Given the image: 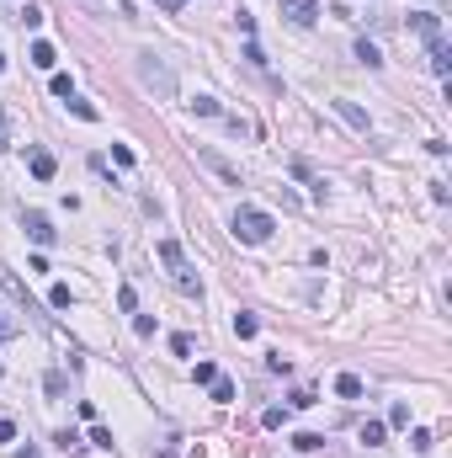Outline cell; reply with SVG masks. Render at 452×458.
Returning a JSON list of instances; mask_svg holds the SVG:
<instances>
[{
    "instance_id": "e575fe53",
    "label": "cell",
    "mask_w": 452,
    "mask_h": 458,
    "mask_svg": "<svg viewBox=\"0 0 452 458\" xmlns=\"http://www.w3.org/2000/svg\"><path fill=\"white\" fill-rule=\"evenodd\" d=\"M0 75H6V54H0Z\"/></svg>"
},
{
    "instance_id": "6da1fadb",
    "label": "cell",
    "mask_w": 452,
    "mask_h": 458,
    "mask_svg": "<svg viewBox=\"0 0 452 458\" xmlns=\"http://www.w3.org/2000/svg\"><path fill=\"white\" fill-rule=\"evenodd\" d=\"M272 213H261V208H234V235H239V240H245V245H266V240H272Z\"/></svg>"
},
{
    "instance_id": "1f68e13d",
    "label": "cell",
    "mask_w": 452,
    "mask_h": 458,
    "mask_svg": "<svg viewBox=\"0 0 452 458\" xmlns=\"http://www.w3.org/2000/svg\"><path fill=\"white\" fill-rule=\"evenodd\" d=\"M11 336H16V326L6 320V314H0V341H11Z\"/></svg>"
},
{
    "instance_id": "ac0fdd59",
    "label": "cell",
    "mask_w": 452,
    "mask_h": 458,
    "mask_svg": "<svg viewBox=\"0 0 452 458\" xmlns=\"http://www.w3.org/2000/svg\"><path fill=\"white\" fill-rule=\"evenodd\" d=\"M192 112H197V118H224V107H218L213 97H197V101H192Z\"/></svg>"
},
{
    "instance_id": "8992f818",
    "label": "cell",
    "mask_w": 452,
    "mask_h": 458,
    "mask_svg": "<svg viewBox=\"0 0 452 458\" xmlns=\"http://www.w3.org/2000/svg\"><path fill=\"white\" fill-rule=\"evenodd\" d=\"M22 229L32 235L37 245H54V224H48V213H37V208H32V213H22Z\"/></svg>"
},
{
    "instance_id": "3957f363",
    "label": "cell",
    "mask_w": 452,
    "mask_h": 458,
    "mask_svg": "<svg viewBox=\"0 0 452 458\" xmlns=\"http://www.w3.org/2000/svg\"><path fill=\"white\" fill-rule=\"evenodd\" d=\"M282 16L293 27H314L320 22V0H282Z\"/></svg>"
},
{
    "instance_id": "30bf717a",
    "label": "cell",
    "mask_w": 452,
    "mask_h": 458,
    "mask_svg": "<svg viewBox=\"0 0 452 458\" xmlns=\"http://www.w3.org/2000/svg\"><path fill=\"white\" fill-rule=\"evenodd\" d=\"M256 330H261V320H256V314H245V309H239V314H234V336H239V341H250V336H256Z\"/></svg>"
},
{
    "instance_id": "836d02e7",
    "label": "cell",
    "mask_w": 452,
    "mask_h": 458,
    "mask_svg": "<svg viewBox=\"0 0 452 458\" xmlns=\"http://www.w3.org/2000/svg\"><path fill=\"white\" fill-rule=\"evenodd\" d=\"M165 6H170V11H176V6H187V0H165Z\"/></svg>"
},
{
    "instance_id": "52a82bcc",
    "label": "cell",
    "mask_w": 452,
    "mask_h": 458,
    "mask_svg": "<svg viewBox=\"0 0 452 458\" xmlns=\"http://www.w3.org/2000/svg\"><path fill=\"white\" fill-rule=\"evenodd\" d=\"M330 107L341 112V118L351 123V128H357V133H368V128H372V123H368V112H362V107H357V101H351V97H335Z\"/></svg>"
},
{
    "instance_id": "d6a6232c",
    "label": "cell",
    "mask_w": 452,
    "mask_h": 458,
    "mask_svg": "<svg viewBox=\"0 0 452 458\" xmlns=\"http://www.w3.org/2000/svg\"><path fill=\"white\" fill-rule=\"evenodd\" d=\"M22 458H43V453H37V447H32V442H27V447H22Z\"/></svg>"
},
{
    "instance_id": "484cf974",
    "label": "cell",
    "mask_w": 452,
    "mask_h": 458,
    "mask_svg": "<svg viewBox=\"0 0 452 458\" xmlns=\"http://www.w3.org/2000/svg\"><path fill=\"white\" fill-rule=\"evenodd\" d=\"M54 97H75V80H70V75H54Z\"/></svg>"
},
{
    "instance_id": "e0dca14e",
    "label": "cell",
    "mask_w": 452,
    "mask_h": 458,
    "mask_svg": "<svg viewBox=\"0 0 452 458\" xmlns=\"http://www.w3.org/2000/svg\"><path fill=\"white\" fill-rule=\"evenodd\" d=\"M70 299H75L70 283H54V288H48V304H54V309H70Z\"/></svg>"
},
{
    "instance_id": "4dcf8cb0",
    "label": "cell",
    "mask_w": 452,
    "mask_h": 458,
    "mask_svg": "<svg viewBox=\"0 0 452 458\" xmlns=\"http://www.w3.org/2000/svg\"><path fill=\"white\" fill-rule=\"evenodd\" d=\"M0 442H16V421L11 416H0Z\"/></svg>"
},
{
    "instance_id": "7c38bea8",
    "label": "cell",
    "mask_w": 452,
    "mask_h": 458,
    "mask_svg": "<svg viewBox=\"0 0 452 458\" xmlns=\"http://www.w3.org/2000/svg\"><path fill=\"white\" fill-rule=\"evenodd\" d=\"M335 395H341V400H357V395H362V378H357V373H341V378H335Z\"/></svg>"
},
{
    "instance_id": "5bb4252c",
    "label": "cell",
    "mask_w": 452,
    "mask_h": 458,
    "mask_svg": "<svg viewBox=\"0 0 452 458\" xmlns=\"http://www.w3.org/2000/svg\"><path fill=\"white\" fill-rule=\"evenodd\" d=\"M357 437H362L368 447H378L383 437H389V426H383V421H362V432H357Z\"/></svg>"
},
{
    "instance_id": "7402d4cb",
    "label": "cell",
    "mask_w": 452,
    "mask_h": 458,
    "mask_svg": "<svg viewBox=\"0 0 452 458\" xmlns=\"http://www.w3.org/2000/svg\"><path fill=\"white\" fill-rule=\"evenodd\" d=\"M389 426H410V405H405V400H399V405L389 410Z\"/></svg>"
},
{
    "instance_id": "d6986e66",
    "label": "cell",
    "mask_w": 452,
    "mask_h": 458,
    "mask_svg": "<svg viewBox=\"0 0 452 458\" xmlns=\"http://www.w3.org/2000/svg\"><path fill=\"white\" fill-rule=\"evenodd\" d=\"M208 389H213V400H218V405H229V400H234V384H229V378H213Z\"/></svg>"
},
{
    "instance_id": "4fadbf2b",
    "label": "cell",
    "mask_w": 452,
    "mask_h": 458,
    "mask_svg": "<svg viewBox=\"0 0 452 458\" xmlns=\"http://www.w3.org/2000/svg\"><path fill=\"white\" fill-rule=\"evenodd\" d=\"M357 64H368V70H378V64H383L378 43H368V37H362V43H357Z\"/></svg>"
},
{
    "instance_id": "ba28073f",
    "label": "cell",
    "mask_w": 452,
    "mask_h": 458,
    "mask_svg": "<svg viewBox=\"0 0 452 458\" xmlns=\"http://www.w3.org/2000/svg\"><path fill=\"white\" fill-rule=\"evenodd\" d=\"M27 171H32L37 181H54V171H59V160L48 155V149H32V155H27Z\"/></svg>"
},
{
    "instance_id": "f1b7e54d",
    "label": "cell",
    "mask_w": 452,
    "mask_h": 458,
    "mask_svg": "<svg viewBox=\"0 0 452 458\" xmlns=\"http://www.w3.org/2000/svg\"><path fill=\"white\" fill-rule=\"evenodd\" d=\"M112 160H118V166L128 171V166H133V149H128V144H112Z\"/></svg>"
},
{
    "instance_id": "d4e9b609",
    "label": "cell",
    "mask_w": 452,
    "mask_h": 458,
    "mask_svg": "<svg viewBox=\"0 0 452 458\" xmlns=\"http://www.w3.org/2000/svg\"><path fill=\"white\" fill-rule=\"evenodd\" d=\"M133 330H139V336L149 341V336H155V314H139V320H133Z\"/></svg>"
},
{
    "instance_id": "44dd1931",
    "label": "cell",
    "mask_w": 452,
    "mask_h": 458,
    "mask_svg": "<svg viewBox=\"0 0 452 458\" xmlns=\"http://www.w3.org/2000/svg\"><path fill=\"white\" fill-rule=\"evenodd\" d=\"M192 378H197V384H213L218 368H213V362H197V368H192Z\"/></svg>"
},
{
    "instance_id": "4316f807",
    "label": "cell",
    "mask_w": 452,
    "mask_h": 458,
    "mask_svg": "<svg viewBox=\"0 0 452 458\" xmlns=\"http://www.w3.org/2000/svg\"><path fill=\"white\" fill-rule=\"evenodd\" d=\"M282 421H287V410H282V405H272V410L261 416V426H282Z\"/></svg>"
},
{
    "instance_id": "277c9868",
    "label": "cell",
    "mask_w": 452,
    "mask_h": 458,
    "mask_svg": "<svg viewBox=\"0 0 452 458\" xmlns=\"http://www.w3.org/2000/svg\"><path fill=\"white\" fill-rule=\"evenodd\" d=\"M426 70L447 80V70H452V49H447V37H431V43H426Z\"/></svg>"
},
{
    "instance_id": "5b68a950",
    "label": "cell",
    "mask_w": 452,
    "mask_h": 458,
    "mask_svg": "<svg viewBox=\"0 0 452 458\" xmlns=\"http://www.w3.org/2000/svg\"><path fill=\"white\" fill-rule=\"evenodd\" d=\"M197 160H203V166H208V171H213V176H224V181H229V187H239V171H234V166H229V160H224V155H218V149H208V144H203V149H197Z\"/></svg>"
},
{
    "instance_id": "cb8c5ba5",
    "label": "cell",
    "mask_w": 452,
    "mask_h": 458,
    "mask_svg": "<svg viewBox=\"0 0 452 458\" xmlns=\"http://www.w3.org/2000/svg\"><path fill=\"white\" fill-rule=\"evenodd\" d=\"M118 309L133 314V309H139V293H133V288H118Z\"/></svg>"
},
{
    "instance_id": "8fae6325",
    "label": "cell",
    "mask_w": 452,
    "mask_h": 458,
    "mask_svg": "<svg viewBox=\"0 0 452 458\" xmlns=\"http://www.w3.org/2000/svg\"><path fill=\"white\" fill-rule=\"evenodd\" d=\"M32 64H37V70H54V64H59L54 43H32Z\"/></svg>"
},
{
    "instance_id": "2e32d148",
    "label": "cell",
    "mask_w": 452,
    "mask_h": 458,
    "mask_svg": "<svg viewBox=\"0 0 452 458\" xmlns=\"http://www.w3.org/2000/svg\"><path fill=\"white\" fill-rule=\"evenodd\" d=\"M64 101H70V112H75L80 123H96V118H101V112H96L91 101H80V97H64Z\"/></svg>"
},
{
    "instance_id": "ffe728a7",
    "label": "cell",
    "mask_w": 452,
    "mask_h": 458,
    "mask_svg": "<svg viewBox=\"0 0 452 458\" xmlns=\"http://www.w3.org/2000/svg\"><path fill=\"white\" fill-rule=\"evenodd\" d=\"M410 447H415V453H431V432H426V426H415V432H410Z\"/></svg>"
},
{
    "instance_id": "9c48e42d",
    "label": "cell",
    "mask_w": 452,
    "mask_h": 458,
    "mask_svg": "<svg viewBox=\"0 0 452 458\" xmlns=\"http://www.w3.org/2000/svg\"><path fill=\"white\" fill-rule=\"evenodd\" d=\"M410 27H415L426 43H431V37H441V16L437 11H415V16H410Z\"/></svg>"
},
{
    "instance_id": "603a6c76",
    "label": "cell",
    "mask_w": 452,
    "mask_h": 458,
    "mask_svg": "<svg viewBox=\"0 0 452 458\" xmlns=\"http://www.w3.org/2000/svg\"><path fill=\"white\" fill-rule=\"evenodd\" d=\"M0 149H11V112L0 107Z\"/></svg>"
},
{
    "instance_id": "f546056e",
    "label": "cell",
    "mask_w": 452,
    "mask_h": 458,
    "mask_svg": "<svg viewBox=\"0 0 452 458\" xmlns=\"http://www.w3.org/2000/svg\"><path fill=\"white\" fill-rule=\"evenodd\" d=\"M22 27H43V11H37V6H22Z\"/></svg>"
},
{
    "instance_id": "83f0119b",
    "label": "cell",
    "mask_w": 452,
    "mask_h": 458,
    "mask_svg": "<svg viewBox=\"0 0 452 458\" xmlns=\"http://www.w3.org/2000/svg\"><path fill=\"white\" fill-rule=\"evenodd\" d=\"M91 447H107V453H112V432H107V426H96V432H91Z\"/></svg>"
},
{
    "instance_id": "9a60e30c",
    "label": "cell",
    "mask_w": 452,
    "mask_h": 458,
    "mask_svg": "<svg viewBox=\"0 0 452 458\" xmlns=\"http://www.w3.org/2000/svg\"><path fill=\"white\" fill-rule=\"evenodd\" d=\"M293 447H298V453H320L325 437H320V432H298V437H293Z\"/></svg>"
},
{
    "instance_id": "7a4b0ae2",
    "label": "cell",
    "mask_w": 452,
    "mask_h": 458,
    "mask_svg": "<svg viewBox=\"0 0 452 458\" xmlns=\"http://www.w3.org/2000/svg\"><path fill=\"white\" fill-rule=\"evenodd\" d=\"M139 80L149 85V91H160V97H176V75H170L155 54H139Z\"/></svg>"
}]
</instances>
